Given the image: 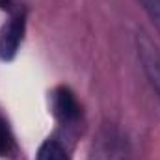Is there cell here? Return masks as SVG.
<instances>
[{
    "mask_svg": "<svg viewBox=\"0 0 160 160\" xmlns=\"http://www.w3.org/2000/svg\"><path fill=\"white\" fill-rule=\"evenodd\" d=\"M143 9L147 11V15L153 19V22L158 26L160 30V0H140Z\"/></svg>",
    "mask_w": 160,
    "mask_h": 160,
    "instance_id": "cell-7",
    "label": "cell"
},
{
    "mask_svg": "<svg viewBox=\"0 0 160 160\" xmlns=\"http://www.w3.org/2000/svg\"><path fill=\"white\" fill-rule=\"evenodd\" d=\"M22 36H24V15H15L0 30V60L9 62L15 58Z\"/></svg>",
    "mask_w": 160,
    "mask_h": 160,
    "instance_id": "cell-2",
    "label": "cell"
},
{
    "mask_svg": "<svg viewBox=\"0 0 160 160\" xmlns=\"http://www.w3.org/2000/svg\"><path fill=\"white\" fill-rule=\"evenodd\" d=\"M11 153H13V136L6 121L0 118V157H9Z\"/></svg>",
    "mask_w": 160,
    "mask_h": 160,
    "instance_id": "cell-6",
    "label": "cell"
},
{
    "mask_svg": "<svg viewBox=\"0 0 160 160\" xmlns=\"http://www.w3.org/2000/svg\"><path fill=\"white\" fill-rule=\"evenodd\" d=\"M130 151L127 140L116 128H104L93 140L89 160H128Z\"/></svg>",
    "mask_w": 160,
    "mask_h": 160,
    "instance_id": "cell-1",
    "label": "cell"
},
{
    "mask_svg": "<svg viewBox=\"0 0 160 160\" xmlns=\"http://www.w3.org/2000/svg\"><path fill=\"white\" fill-rule=\"evenodd\" d=\"M38 160H69L65 147L56 140H47L39 147Z\"/></svg>",
    "mask_w": 160,
    "mask_h": 160,
    "instance_id": "cell-5",
    "label": "cell"
},
{
    "mask_svg": "<svg viewBox=\"0 0 160 160\" xmlns=\"http://www.w3.org/2000/svg\"><path fill=\"white\" fill-rule=\"evenodd\" d=\"M11 4V0H0V9H6Z\"/></svg>",
    "mask_w": 160,
    "mask_h": 160,
    "instance_id": "cell-8",
    "label": "cell"
},
{
    "mask_svg": "<svg viewBox=\"0 0 160 160\" xmlns=\"http://www.w3.org/2000/svg\"><path fill=\"white\" fill-rule=\"evenodd\" d=\"M54 112L62 121H75L80 114L78 102L69 88H58L54 93Z\"/></svg>",
    "mask_w": 160,
    "mask_h": 160,
    "instance_id": "cell-4",
    "label": "cell"
},
{
    "mask_svg": "<svg viewBox=\"0 0 160 160\" xmlns=\"http://www.w3.org/2000/svg\"><path fill=\"white\" fill-rule=\"evenodd\" d=\"M138 56H140L142 67H143L147 78L151 82L153 89L157 91L160 99V54L153 47V43L143 36L138 38Z\"/></svg>",
    "mask_w": 160,
    "mask_h": 160,
    "instance_id": "cell-3",
    "label": "cell"
}]
</instances>
